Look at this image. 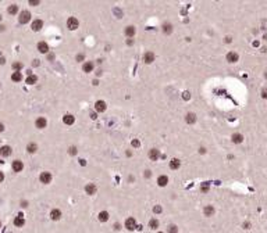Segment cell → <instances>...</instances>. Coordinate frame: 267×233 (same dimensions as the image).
<instances>
[{"label":"cell","instance_id":"1","mask_svg":"<svg viewBox=\"0 0 267 233\" xmlns=\"http://www.w3.org/2000/svg\"><path fill=\"white\" fill-rule=\"evenodd\" d=\"M78 25H79V22H78V19H77L75 17H70L67 19V28H68V29L74 31V29L78 28Z\"/></svg>","mask_w":267,"mask_h":233},{"label":"cell","instance_id":"2","mask_svg":"<svg viewBox=\"0 0 267 233\" xmlns=\"http://www.w3.org/2000/svg\"><path fill=\"white\" fill-rule=\"evenodd\" d=\"M39 179H40V182H42V183L47 184V183L52 182V174H50V172H42L40 176H39Z\"/></svg>","mask_w":267,"mask_h":233},{"label":"cell","instance_id":"3","mask_svg":"<svg viewBox=\"0 0 267 233\" xmlns=\"http://www.w3.org/2000/svg\"><path fill=\"white\" fill-rule=\"evenodd\" d=\"M125 228L128 230H135L136 229V221L134 218H127L125 219Z\"/></svg>","mask_w":267,"mask_h":233},{"label":"cell","instance_id":"4","mask_svg":"<svg viewBox=\"0 0 267 233\" xmlns=\"http://www.w3.org/2000/svg\"><path fill=\"white\" fill-rule=\"evenodd\" d=\"M18 19H20V22H21V24H27V22L31 19V13H29V11H27V10L22 11V13L20 14V18H18Z\"/></svg>","mask_w":267,"mask_h":233},{"label":"cell","instance_id":"5","mask_svg":"<svg viewBox=\"0 0 267 233\" xmlns=\"http://www.w3.org/2000/svg\"><path fill=\"white\" fill-rule=\"evenodd\" d=\"M35 125H36V128H38V129H43V128H46V125H47V121L43 118V116H39V118L36 119Z\"/></svg>","mask_w":267,"mask_h":233},{"label":"cell","instance_id":"6","mask_svg":"<svg viewBox=\"0 0 267 233\" xmlns=\"http://www.w3.org/2000/svg\"><path fill=\"white\" fill-rule=\"evenodd\" d=\"M14 225L17 228H22L25 225V219H24V215L22 214H18V216L14 219Z\"/></svg>","mask_w":267,"mask_h":233},{"label":"cell","instance_id":"7","mask_svg":"<svg viewBox=\"0 0 267 233\" xmlns=\"http://www.w3.org/2000/svg\"><path fill=\"white\" fill-rule=\"evenodd\" d=\"M43 28V21L42 19H35L34 22H32V31H35V32H38L40 31Z\"/></svg>","mask_w":267,"mask_h":233},{"label":"cell","instance_id":"8","mask_svg":"<svg viewBox=\"0 0 267 233\" xmlns=\"http://www.w3.org/2000/svg\"><path fill=\"white\" fill-rule=\"evenodd\" d=\"M160 157V151L156 150V148H152L150 151H149V158L152 160V161H157Z\"/></svg>","mask_w":267,"mask_h":233},{"label":"cell","instance_id":"9","mask_svg":"<svg viewBox=\"0 0 267 233\" xmlns=\"http://www.w3.org/2000/svg\"><path fill=\"white\" fill-rule=\"evenodd\" d=\"M143 61L146 63V64H150L155 61V54L152 53V51H148V53H145L143 54Z\"/></svg>","mask_w":267,"mask_h":233},{"label":"cell","instance_id":"10","mask_svg":"<svg viewBox=\"0 0 267 233\" xmlns=\"http://www.w3.org/2000/svg\"><path fill=\"white\" fill-rule=\"evenodd\" d=\"M238 58H239V56H238L235 51H230V53L227 54V61L228 63H237Z\"/></svg>","mask_w":267,"mask_h":233},{"label":"cell","instance_id":"11","mask_svg":"<svg viewBox=\"0 0 267 233\" xmlns=\"http://www.w3.org/2000/svg\"><path fill=\"white\" fill-rule=\"evenodd\" d=\"M50 218L53 219V221H59L60 218H61V211L57 210V208L52 210V211H50Z\"/></svg>","mask_w":267,"mask_h":233},{"label":"cell","instance_id":"12","mask_svg":"<svg viewBox=\"0 0 267 233\" xmlns=\"http://www.w3.org/2000/svg\"><path fill=\"white\" fill-rule=\"evenodd\" d=\"M22 168H24L22 161H20V160H15V161L13 162V171H14V172H21V171H22Z\"/></svg>","mask_w":267,"mask_h":233},{"label":"cell","instance_id":"13","mask_svg":"<svg viewBox=\"0 0 267 233\" xmlns=\"http://www.w3.org/2000/svg\"><path fill=\"white\" fill-rule=\"evenodd\" d=\"M167 183H168V178L166 175H161L159 176V179H157V184H159L160 187H164V186H167Z\"/></svg>","mask_w":267,"mask_h":233},{"label":"cell","instance_id":"14","mask_svg":"<svg viewBox=\"0 0 267 233\" xmlns=\"http://www.w3.org/2000/svg\"><path fill=\"white\" fill-rule=\"evenodd\" d=\"M95 108H96V111H98V112H103L104 110H106V103L102 101V100H99V101H96Z\"/></svg>","mask_w":267,"mask_h":233},{"label":"cell","instance_id":"15","mask_svg":"<svg viewBox=\"0 0 267 233\" xmlns=\"http://www.w3.org/2000/svg\"><path fill=\"white\" fill-rule=\"evenodd\" d=\"M96 190H98V189H96V186L93 183H89V184H86V186H85V191L88 193V194H95L96 193Z\"/></svg>","mask_w":267,"mask_h":233},{"label":"cell","instance_id":"16","mask_svg":"<svg viewBox=\"0 0 267 233\" xmlns=\"http://www.w3.org/2000/svg\"><path fill=\"white\" fill-rule=\"evenodd\" d=\"M0 154H2L3 157H9V155L11 154V147L10 146H3L2 148H0Z\"/></svg>","mask_w":267,"mask_h":233},{"label":"cell","instance_id":"17","mask_svg":"<svg viewBox=\"0 0 267 233\" xmlns=\"http://www.w3.org/2000/svg\"><path fill=\"white\" fill-rule=\"evenodd\" d=\"M38 50L40 51V53H47V51H49V46H47V43H44V42H39L38 43Z\"/></svg>","mask_w":267,"mask_h":233},{"label":"cell","instance_id":"18","mask_svg":"<svg viewBox=\"0 0 267 233\" xmlns=\"http://www.w3.org/2000/svg\"><path fill=\"white\" fill-rule=\"evenodd\" d=\"M63 122L66 124V125H72V124L75 122V118H74L72 115H70V114H68V115H64Z\"/></svg>","mask_w":267,"mask_h":233},{"label":"cell","instance_id":"19","mask_svg":"<svg viewBox=\"0 0 267 233\" xmlns=\"http://www.w3.org/2000/svg\"><path fill=\"white\" fill-rule=\"evenodd\" d=\"M180 165H181V162H180L178 158H173L171 161H170V168H171V169H178Z\"/></svg>","mask_w":267,"mask_h":233},{"label":"cell","instance_id":"20","mask_svg":"<svg viewBox=\"0 0 267 233\" xmlns=\"http://www.w3.org/2000/svg\"><path fill=\"white\" fill-rule=\"evenodd\" d=\"M185 121H187L188 124H195L196 122V115L193 114V112H189V114H187V116H185Z\"/></svg>","mask_w":267,"mask_h":233},{"label":"cell","instance_id":"21","mask_svg":"<svg viewBox=\"0 0 267 233\" xmlns=\"http://www.w3.org/2000/svg\"><path fill=\"white\" fill-rule=\"evenodd\" d=\"M82 70H84V72H92V70H93V63H92V61H86L84 64Z\"/></svg>","mask_w":267,"mask_h":233},{"label":"cell","instance_id":"22","mask_svg":"<svg viewBox=\"0 0 267 233\" xmlns=\"http://www.w3.org/2000/svg\"><path fill=\"white\" fill-rule=\"evenodd\" d=\"M231 139H232L234 143H242V142H244V136H242L241 133H234L231 136Z\"/></svg>","mask_w":267,"mask_h":233},{"label":"cell","instance_id":"23","mask_svg":"<svg viewBox=\"0 0 267 233\" xmlns=\"http://www.w3.org/2000/svg\"><path fill=\"white\" fill-rule=\"evenodd\" d=\"M203 212H205V216H212L214 214V207L213 205H206Z\"/></svg>","mask_w":267,"mask_h":233},{"label":"cell","instance_id":"24","mask_svg":"<svg viewBox=\"0 0 267 233\" xmlns=\"http://www.w3.org/2000/svg\"><path fill=\"white\" fill-rule=\"evenodd\" d=\"M98 219L100 221V222H106V221L109 219V212H107V211H102V212H99Z\"/></svg>","mask_w":267,"mask_h":233},{"label":"cell","instance_id":"25","mask_svg":"<svg viewBox=\"0 0 267 233\" xmlns=\"http://www.w3.org/2000/svg\"><path fill=\"white\" fill-rule=\"evenodd\" d=\"M149 228H150V229H153V230H156V229L159 228V221H157L156 218L150 219V221H149Z\"/></svg>","mask_w":267,"mask_h":233},{"label":"cell","instance_id":"26","mask_svg":"<svg viewBox=\"0 0 267 233\" xmlns=\"http://www.w3.org/2000/svg\"><path fill=\"white\" fill-rule=\"evenodd\" d=\"M125 35H127L128 38L134 36V35H135V28H134V26H127V28H125Z\"/></svg>","mask_w":267,"mask_h":233},{"label":"cell","instance_id":"27","mask_svg":"<svg viewBox=\"0 0 267 233\" xmlns=\"http://www.w3.org/2000/svg\"><path fill=\"white\" fill-rule=\"evenodd\" d=\"M11 79H13L14 82H20L22 79V74L21 72H14V74L11 75Z\"/></svg>","mask_w":267,"mask_h":233},{"label":"cell","instance_id":"28","mask_svg":"<svg viewBox=\"0 0 267 233\" xmlns=\"http://www.w3.org/2000/svg\"><path fill=\"white\" fill-rule=\"evenodd\" d=\"M27 150H28V153H35L38 150V146H36V143H29L27 146Z\"/></svg>","mask_w":267,"mask_h":233},{"label":"cell","instance_id":"29","mask_svg":"<svg viewBox=\"0 0 267 233\" xmlns=\"http://www.w3.org/2000/svg\"><path fill=\"white\" fill-rule=\"evenodd\" d=\"M36 81H38V78H36L35 75H29L27 78V83H28V85H34V83H36Z\"/></svg>","mask_w":267,"mask_h":233},{"label":"cell","instance_id":"30","mask_svg":"<svg viewBox=\"0 0 267 233\" xmlns=\"http://www.w3.org/2000/svg\"><path fill=\"white\" fill-rule=\"evenodd\" d=\"M17 11H18V6L11 4V6L9 7V13H10V14H17Z\"/></svg>","mask_w":267,"mask_h":233},{"label":"cell","instance_id":"31","mask_svg":"<svg viewBox=\"0 0 267 233\" xmlns=\"http://www.w3.org/2000/svg\"><path fill=\"white\" fill-rule=\"evenodd\" d=\"M178 232V228L175 226V225H170L168 229H167V233H177Z\"/></svg>","mask_w":267,"mask_h":233},{"label":"cell","instance_id":"32","mask_svg":"<svg viewBox=\"0 0 267 233\" xmlns=\"http://www.w3.org/2000/svg\"><path fill=\"white\" fill-rule=\"evenodd\" d=\"M163 31L166 32V33H170V32H171V24H164V25H163Z\"/></svg>","mask_w":267,"mask_h":233},{"label":"cell","instance_id":"33","mask_svg":"<svg viewBox=\"0 0 267 233\" xmlns=\"http://www.w3.org/2000/svg\"><path fill=\"white\" fill-rule=\"evenodd\" d=\"M13 68L15 70V72H20V70L22 68V64H21V63H14V64H13Z\"/></svg>","mask_w":267,"mask_h":233},{"label":"cell","instance_id":"34","mask_svg":"<svg viewBox=\"0 0 267 233\" xmlns=\"http://www.w3.org/2000/svg\"><path fill=\"white\" fill-rule=\"evenodd\" d=\"M131 144H132V147H135V148H138L139 146H141V142L138 139H134L132 142H131Z\"/></svg>","mask_w":267,"mask_h":233},{"label":"cell","instance_id":"35","mask_svg":"<svg viewBox=\"0 0 267 233\" xmlns=\"http://www.w3.org/2000/svg\"><path fill=\"white\" fill-rule=\"evenodd\" d=\"M161 211H163L161 205H155V207H153V212H155V214H160Z\"/></svg>","mask_w":267,"mask_h":233},{"label":"cell","instance_id":"36","mask_svg":"<svg viewBox=\"0 0 267 233\" xmlns=\"http://www.w3.org/2000/svg\"><path fill=\"white\" fill-rule=\"evenodd\" d=\"M182 99L184 100H189V99H191V93H189V92H184V93H182Z\"/></svg>","mask_w":267,"mask_h":233},{"label":"cell","instance_id":"37","mask_svg":"<svg viewBox=\"0 0 267 233\" xmlns=\"http://www.w3.org/2000/svg\"><path fill=\"white\" fill-rule=\"evenodd\" d=\"M68 153H70L71 155H75V154H77V147L71 146V147H70V150H68Z\"/></svg>","mask_w":267,"mask_h":233},{"label":"cell","instance_id":"38","mask_svg":"<svg viewBox=\"0 0 267 233\" xmlns=\"http://www.w3.org/2000/svg\"><path fill=\"white\" fill-rule=\"evenodd\" d=\"M262 97L267 99V89H266V87H264V89H262Z\"/></svg>","mask_w":267,"mask_h":233},{"label":"cell","instance_id":"39","mask_svg":"<svg viewBox=\"0 0 267 233\" xmlns=\"http://www.w3.org/2000/svg\"><path fill=\"white\" fill-rule=\"evenodd\" d=\"M200 190H202V191H207V190H209V184H207V183H205L203 186L200 187Z\"/></svg>","mask_w":267,"mask_h":233},{"label":"cell","instance_id":"40","mask_svg":"<svg viewBox=\"0 0 267 233\" xmlns=\"http://www.w3.org/2000/svg\"><path fill=\"white\" fill-rule=\"evenodd\" d=\"M29 4H31V6H38V4H39V0H31Z\"/></svg>","mask_w":267,"mask_h":233},{"label":"cell","instance_id":"41","mask_svg":"<svg viewBox=\"0 0 267 233\" xmlns=\"http://www.w3.org/2000/svg\"><path fill=\"white\" fill-rule=\"evenodd\" d=\"M3 180H4V174H3V172H0V183H2Z\"/></svg>","mask_w":267,"mask_h":233},{"label":"cell","instance_id":"42","mask_svg":"<svg viewBox=\"0 0 267 233\" xmlns=\"http://www.w3.org/2000/svg\"><path fill=\"white\" fill-rule=\"evenodd\" d=\"M77 60H78V61H81V60H84V54H79V56H77Z\"/></svg>","mask_w":267,"mask_h":233},{"label":"cell","instance_id":"43","mask_svg":"<svg viewBox=\"0 0 267 233\" xmlns=\"http://www.w3.org/2000/svg\"><path fill=\"white\" fill-rule=\"evenodd\" d=\"M249 226H250L249 222H245V223H244V228H245V229H249Z\"/></svg>","mask_w":267,"mask_h":233},{"label":"cell","instance_id":"44","mask_svg":"<svg viewBox=\"0 0 267 233\" xmlns=\"http://www.w3.org/2000/svg\"><path fill=\"white\" fill-rule=\"evenodd\" d=\"M4 131V125H3V124H0V132H3Z\"/></svg>","mask_w":267,"mask_h":233},{"label":"cell","instance_id":"45","mask_svg":"<svg viewBox=\"0 0 267 233\" xmlns=\"http://www.w3.org/2000/svg\"><path fill=\"white\" fill-rule=\"evenodd\" d=\"M21 205H22V207H28V203H27V201H22Z\"/></svg>","mask_w":267,"mask_h":233},{"label":"cell","instance_id":"46","mask_svg":"<svg viewBox=\"0 0 267 233\" xmlns=\"http://www.w3.org/2000/svg\"><path fill=\"white\" fill-rule=\"evenodd\" d=\"M145 176H146V178H149V176H150V171H146V174H145Z\"/></svg>","mask_w":267,"mask_h":233},{"label":"cell","instance_id":"47","mask_svg":"<svg viewBox=\"0 0 267 233\" xmlns=\"http://www.w3.org/2000/svg\"><path fill=\"white\" fill-rule=\"evenodd\" d=\"M225 42L230 43V42H231V38H230V36H228V38H225Z\"/></svg>","mask_w":267,"mask_h":233},{"label":"cell","instance_id":"48","mask_svg":"<svg viewBox=\"0 0 267 233\" xmlns=\"http://www.w3.org/2000/svg\"><path fill=\"white\" fill-rule=\"evenodd\" d=\"M91 116H92V119H95V118H96V114H95V112H92Z\"/></svg>","mask_w":267,"mask_h":233},{"label":"cell","instance_id":"49","mask_svg":"<svg viewBox=\"0 0 267 233\" xmlns=\"http://www.w3.org/2000/svg\"><path fill=\"white\" fill-rule=\"evenodd\" d=\"M6 63V60L4 58H0V64H4Z\"/></svg>","mask_w":267,"mask_h":233},{"label":"cell","instance_id":"50","mask_svg":"<svg viewBox=\"0 0 267 233\" xmlns=\"http://www.w3.org/2000/svg\"><path fill=\"white\" fill-rule=\"evenodd\" d=\"M0 228H2V222H0Z\"/></svg>","mask_w":267,"mask_h":233},{"label":"cell","instance_id":"51","mask_svg":"<svg viewBox=\"0 0 267 233\" xmlns=\"http://www.w3.org/2000/svg\"><path fill=\"white\" fill-rule=\"evenodd\" d=\"M159 233H163V232H159Z\"/></svg>","mask_w":267,"mask_h":233},{"label":"cell","instance_id":"52","mask_svg":"<svg viewBox=\"0 0 267 233\" xmlns=\"http://www.w3.org/2000/svg\"><path fill=\"white\" fill-rule=\"evenodd\" d=\"M0 19H2V17H0Z\"/></svg>","mask_w":267,"mask_h":233}]
</instances>
